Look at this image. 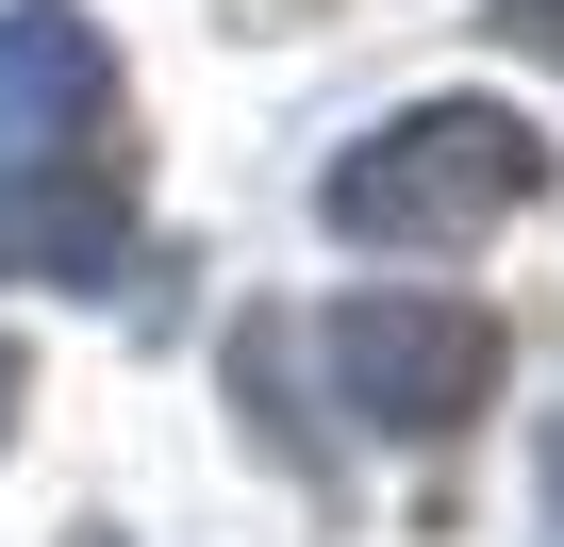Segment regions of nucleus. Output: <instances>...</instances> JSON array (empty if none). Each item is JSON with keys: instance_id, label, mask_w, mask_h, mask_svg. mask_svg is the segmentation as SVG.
Here are the masks:
<instances>
[{"instance_id": "f257e3e1", "label": "nucleus", "mask_w": 564, "mask_h": 547, "mask_svg": "<svg viewBox=\"0 0 564 547\" xmlns=\"http://www.w3.org/2000/svg\"><path fill=\"white\" fill-rule=\"evenodd\" d=\"M133 232V100L67 0H0V283H100Z\"/></svg>"}, {"instance_id": "f03ea898", "label": "nucleus", "mask_w": 564, "mask_h": 547, "mask_svg": "<svg viewBox=\"0 0 564 547\" xmlns=\"http://www.w3.org/2000/svg\"><path fill=\"white\" fill-rule=\"evenodd\" d=\"M531 183H547V133H531L514 100H415L399 133H366V150L333 166V232H349V249H465V232H498Z\"/></svg>"}, {"instance_id": "7ed1b4c3", "label": "nucleus", "mask_w": 564, "mask_h": 547, "mask_svg": "<svg viewBox=\"0 0 564 547\" xmlns=\"http://www.w3.org/2000/svg\"><path fill=\"white\" fill-rule=\"evenodd\" d=\"M333 382H349L366 431L448 448V431L498 398V316H481V299H415V283H382V299L333 316Z\"/></svg>"}, {"instance_id": "20e7f679", "label": "nucleus", "mask_w": 564, "mask_h": 547, "mask_svg": "<svg viewBox=\"0 0 564 547\" xmlns=\"http://www.w3.org/2000/svg\"><path fill=\"white\" fill-rule=\"evenodd\" d=\"M498 34H547V51H564V0H498Z\"/></svg>"}, {"instance_id": "39448f33", "label": "nucleus", "mask_w": 564, "mask_h": 547, "mask_svg": "<svg viewBox=\"0 0 564 547\" xmlns=\"http://www.w3.org/2000/svg\"><path fill=\"white\" fill-rule=\"evenodd\" d=\"M0 431H18V349H0Z\"/></svg>"}, {"instance_id": "423d86ee", "label": "nucleus", "mask_w": 564, "mask_h": 547, "mask_svg": "<svg viewBox=\"0 0 564 547\" xmlns=\"http://www.w3.org/2000/svg\"><path fill=\"white\" fill-rule=\"evenodd\" d=\"M547 497H564V431H547Z\"/></svg>"}]
</instances>
